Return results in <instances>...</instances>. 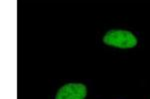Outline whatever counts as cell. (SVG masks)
Here are the masks:
<instances>
[{"label": "cell", "mask_w": 150, "mask_h": 99, "mask_svg": "<svg viewBox=\"0 0 150 99\" xmlns=\"http://www.w3.org/2000/svg\"><path fill=\"white\" fill-rule=\"evenodd\" d=\"M103 43L119 49H131L137 45V38L129 31L110 30L103 37Z\"/></svg>", "instance_id": "6da1fadb"}, {"label": "cell", "mask_w": 150, "mask_h": 99, "mask_svg": "<svg viewBox=\"0 0 150 99\" xmlns=\"http://www.w3.org/2000/svg\"><path fill=\"white\" fill-rule=\"evenodd\" d=\"M87 88L82 83L65 84L57 91L55 99H85Z\"/></svg>", "instance_id": "7a4b0ae2"}]
</instances>
